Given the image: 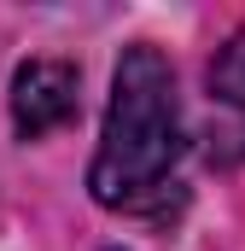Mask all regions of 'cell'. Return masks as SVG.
Listing matches in <instances>:
<instances>
[{
	"instance_id": "277c9868",
	"label": "cell",
	"mask_w": 245,
	"mask_h": 251,
	"mask_svg": "<svg viewBox=\"0 0 245 251\" xmlns=\"http://www.w3.org/2000/svg\"><path fill=\"white\" fill-rule=\"evenodd\" d=\"M111 251H117V246H111Z\"/></svg>"
},
{
	"instance_id": "6da1fadb",
	"label": "cell",
	"mask_w": 245,
	"mask_h": 251,
	"mask_svg": "<svg viewBox=\"0 0 245 251\" xmlns=\"http://www.w3.org/2000/svg\"><path fill=\"white\" fill-rule=\"evenodd\" d=\"M181 158V94L175 70L152 41L122 47L117 76H111V105H105V134L88 170V193L99 204H140L146 193L170 181Z\"/></svg>"
},
{
	"instance_id": "7a4b0ae2",
	"label": "cell",
	"mask_w": 245,
	"mask_h": 251,
	"mask_svg": "<svg viewBox=\"0 0 245 251\" xmlns=\"http://www.w3.org/2000/svg\"><path fill=\"white\" fill-rule=\"evenodd\" d=\"M76 64L70 59H24L12 76V128L24 140H41L76 117Z\"/></svg>"
},
{
	"instance_id": "3957f363",
	"label": "cell",
	"mask_w": 245,
	"mask_h": 251,
	"mask_svg": "<svg viewBox=\"0 0 245 251\" xmlns=\"http://www.w3.org/2000/svg\"><path fill=\"white\" fill-rule=\"evenodd\" d=\"M210 94L240 117V128H245V29L216 53V64H210Z\"/></svg>"
}]
</instances>
